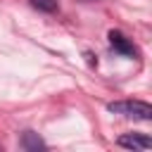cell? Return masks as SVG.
I'll list each match as a JSON object with an SVG mask.
<instances>
[{
	"label": "cell",
	"mask_w": 152,
	"mask_h": 152,
	"mask_svg": "<svg viewBox=\"0 0 152 152\" xmlns=\"http://www.w3.org/2000/svg\"><path fill=\"white\" fill-rule=\"evenodd\" d=\"M107 109L112 114H121V116H131V119H140V121H150L152 119V107L147 102L140 100H119V102H109Z\"/></svg>",
	"instance_id": "1"
},
{
	"label": "cell",
	"mask_w": 152,
	"mask_h": 152,
	"mask_svg": "<svg viewBox=\"0 0 152 152\" xmlns=\"http://www.w3.org/2000/svg\"><path fill=\"white\" fill-rule=\"evenodd\" d=\"M116 142L121 147H128V150H150L152 147V140L147 135H140V133H124L116 138Z\"/></svg>",
	"instance_id": "2"
},
{
	"label": "cell",
	"mask_w": 152,
	"mask_h": 152,
	"mask_svg": "<svg viewBox=\"0 0 152 152\" xmlns=\"http://www.w3.org/2000/svg\"><path fill=\"white\" fill-rule=\"evenodd\" d=\"M109 43H112V48H114L116 52H121V55H126V57H135V45H133L121 31H109Z\"/></svg>",
	"instance_id": "3"
},
{
	"label": "cell",
	"mask_w": 152,
	"mask_h": 152,
	"mask_svg": "<svg viewBox=\"0 0 152 152\" xmlns=\"http://www.w3.org/2000/svg\"><path fill=\"white\" fill-rule=\"evenodd\" d=\"M21 147L24 150H31V152H38V150H45V142L33 133V131H26L21 135Z\"/></svg>",
	"instance_id": "4"
},
{
	"label": "cell",
	"mask_w": 152,
	"mask_h": 152,
	"mask_svg": "<svg viewBox=\"0 0 152 152\" xmlns=\"http://www.w3.org/2000/svg\"><path fill=\"white\" fill-rule=\"evenodd\" d=\"M31 5L40 12H55L57 10V0H31Z\"/></svg>",
	"instance_id": "5"
}]
</instances>
